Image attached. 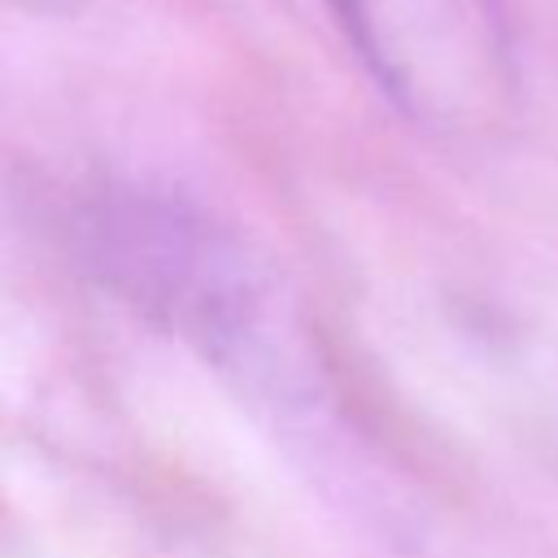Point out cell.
Returning <instances> with one entry per match:
<instances>
[{
	"label": "cell",
	"instance_id": "cell-1",
	"mask_svg": "<svg viewBox=\"0 0 558 558\" xmlns=\"http://www.w3.org/2000/svg\"><path fill=\"white\" fill-rule=\"evenodd\" d=\"M74 240L96 279L157 327L227 366L262 362L270 283L248 248L196 205L105 183L78 201Z\"/></svg>",
	"mask_w": 558,
	"mask_h": 558
},
{
	"label": "cell",
	"instance_id": "cell-2",
	"mask_svg": "<svg viewBox=\"0 0 558 558\" xmlns=\"http://www.w3.org/2000/svg\"><path fill=\"white\" fill-rule=\"evenodd\" d=\"M379 92L440 135L488 131L514 100L501 0H327Z\"/></svg>",
	"mask_w": 558,
	"mask_h": 558
}]
</instances>
